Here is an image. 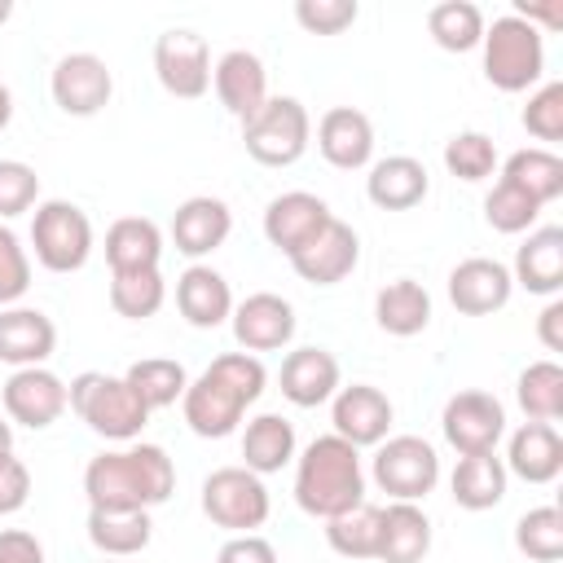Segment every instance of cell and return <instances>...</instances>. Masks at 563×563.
Listing matches in <instances>:
<instances>
[{
    "label": "cell",
    "instance_id": "cell-21",
    "mask_svg": "<svg viewBox=\"0 0 563 563\" xmlns=\"http://www.w3.org/2000/svg\"><path fill=\"white\" fill-rule=\"evenodd\" d=\"M229 229H233V211H229V202H220V198H211V194L185 198V202L176 207V216H172V242H176V251L189 255V260H202V255H211L216 246H224Z\"/></svg>",
    "mask_w": 563,
    "mask_h": 563
},
{
    "label": "cell",
    "instance_id": "cell-53",
    "mask_svg": "<svg viewBox=\"0 0 563 563\" xmlns=\"http://www.w3.org/2000/svg\"><path fill=\"white\" fill-rule=\"evenodd\" d=\"M13 453V427H9V418H0V457H9Z\"/></svg>",
    "mask_w": 563,
    "mask_h": 563
},
{
    "label": "cell",
    "instance_id": "cell-43",
    "mask_svg": "<svg viewBox=\"0 0 563 563\" xmlns=\"http://www.w3.org/2000/svg\"><path fill=\"white\" fill-rule=\"evenodd\" d=\"M40 198V176L22 158H0V220L31 211Z\"/></svg>",
    "mask_w": 563,
    "mask_h": 563
},
{
    "label": "cell",
    "instance_id": "cell-24",
    "mask_svg": "<svg viewBox=\"0 0 563 563\" xmlns=\"http://www.w3.org/2000/svg\"><path fill=\"white\" fill-rule=\"evenodd\" d=\"M176 308L189 325L198 330H216L220 321L233 317V290L229 282L207 268V264H189L180 277H176Z\"/></svg>",
    "mask_w": 563,
    "mask_h": 563
},
{
    "label": "cell",
    "instance_id": "cell-5",
    "mask_svg": "<svg viewBox=\"0 0 563 563\" xmlns=\"http://www.w3.org/2000/svg\"><path fill=\"white\" fill-rule=\"evenodd\" d=\"M479 44H484V75L501 92H523V88H532L545 75L541 31L528 26L515 13L493 18V26H484V40Z\"/></svg>",
    "mask_w": 563,
    "mask_h": 563
},
{
    "label": "cell",
    "instance_id": "cell-25",
    "mask_svg": "<svg viewBox=\"0 0 563 563\" xmlns=\"http://www.w3.org/2000/svg\"><path fill=\"white\" fill-rule=\"evenodd\" d=\"M431 550V519L413 501H391L378 510V563H422Z\"/></svg>",
    "mask_w": 563,
    "mask_h": 563
},
{
    "label": "cell",
    "instance_id": "cell-9",
    "mask_svg": "<svg viewBox=\"0 0 563 563\" xmlns=\"http://www.w3.org/2000/svg\"><path fill=\"white\" fill-rule=\"evenodd\" d=\"M440 479V457L422 435H391L374 453V484L391 501H418L435 488Z\"/></svg>",
    "mask_w": 563,
    "mask_h": 563
},
{
    "label": "cell",
    "instance_id": "cell-12",
    "mask_svg": "<svg viewBox=\"0 0 563 563\" xmlns=\"http://www.w3.org/2000/svg\"><path fill=\"white\" fill-rule=\"evenodd\" d=\"M440 427H444V440L471 457V453H493L501 431H506V409L497 396L488 391H457L444 400V413H440Z\"/></svg>",
    "mask_w": 563,
    "mask_h": 563
},
{
    "label": "cell",
    "instance_id": "cell-40",
    "mask_svg": "<svg viewBox=\"0 0 563 563\" xmlns=\"http://www.w3.org/2000/svg\"><path fill=\"white\" fill-rule=\"evenodd\" d=\"M515 545L532 563H559L563 559V510L559 506H537L515 523Z\"/></svg>",
    "mask_w": 563,
    "mask_h": 563
},
{
    "label": "cell",
    "instance_id": "cell-52",
    "mask_svg": "<svg viewBox=\"0 0 563 563\" xmlns=\"http://www.w3.org/2000/svg\"><path fill=\"white\" fill-rule=\"evenodd\" d=\"M9 119H13V97H9V88L0 84V132L9 128Z\"/></svg>",
    "mask_w": 563,
    "mask_h": 563
},
{
    "label": "cell",
    "instance_id": "cell-45",
    "mask_svg": "<svg viewBox=\"0 0 563 563\" xmlns=\"http://www.w3.org/2000/svg\"><path fill=\"white\" fill-rule=\"evenodd\" d=\"M523 128L537 136V141H563V84H545L528 97L523 106Z\"/></svg>",
    "mask_w": 563,
    "mask_h": 563
},
{
    "label": "cell",
    "instance_id": "cell-22",
    "mask_svg": "<svg viewBox=\"0 0 563 563\" xmlns=\"http://www.w3.org/2000/svg\"><path fill=\"white\" fill-rule=\"evenodd\" d=\"M57 347V325L40 308H0V361L13 369L44 365Z\"/></svg>",
    "mask_w": 563,
    "mask_h": 563
},
{
    "label": "cell",
    "instance_id": "cell-14",
    "mask_svg": "<svg viewBox=\"0 0 563 563\" xmlns=\"http://www.w3.org/2000/svg\"><path fill=\"white\" fill-rule=\"evenodd\" d=\"M330 400H334L330 405V422H334L339 440H347L352 449L387 440V431H391V400L378 387L352 383V387H339Z\"/></svg>",
    "mask_w": 563,
    "mask_h": 563
},
{
    "label": "cell",
    "instance_id": "cell-7",
    "mask_svg": "<svg viewBox=\"0 0 563 563\" xmlns=\"http://www.w3.org/2000/svg\"><path fill=\"white\" fill-rule=\"evenodd\" d=\"M31 246H35V260L48 273H79L92 255V220L75 202L48 198V202L35 207Z\"/></svg>",
    "mask_w": 563,
    "mask_h": 563
},
{
    "label": "cell",
    "instance_id": "cell-27",
    "mask_svg": "<svg viewBox=\"0 0 563 563\" xmlns=\"http://www.w3.org/2000/svg\"><path fill=\"white\" fill-rule=\"evenodd\" d=\"M427 185H431L427 180V167L418 158H409V154H387L365 176V194L383 211H409V207H418L427 198Z\"/></svg>",
    "mask_w": 563,
    "mask_h": 563
},
{
    "label": "cell",
    "instance_id": "cell-26",
    "mask_svg": "<svg viewBox=\"0 0 563 563\" xmlns=\"http://www.w3.org/2000/svg\"><path fill=\"white\" fill-rule=\"evenodd\" d=\"M510 282H519L528 295H559L563 286V229L559 224L532 229L523 238V246L515 251Z\"/></svg>",
    "mask_w": 563,
    "mask_h": 563
},
{
    "label": "cell",
    "instance_id": "cell-47",
    "mask_svg": "<svg viewBox=\"0 0 563 563\" xmlns=\"http://www.w3.org/2000/svg\"><path fill=\"white\" fill-rule=\"evenodd\" d=\"M31 497V471L13 453L0 457V515H18Z\"/></svg>",
    "mask_w": 563,
    "mask_h": 563
},
{
    "label": "cell",
    "instance_id": "cell-46",
    "mask_svg": "<svg viewBox=\"0 0 563 563\" xmlns=\"http://www.w3.org/2000/svg\"><path fill=\"white\" fill-rule=\"evenodd\" d=\"M356 0H299L295 4V22L308 35H339L356 22Z\"/></svg>",
    "mask_w": 563,
    "mask_h": 563
},
{
    "label": "cell",
    "instance_id": "cell-1",
    "mask_svg": "<svg viewBox=\"0 0 563 563\" xmlns=\"http://www.w3.org/2000/svg\"><path fill=\"white\" fill-rule=\"evenodd\" d=\"M268 383V369L260 365V356L251 352H224L216 356L180 396V409H185V422L194 435L202 440H224L238 431L246 405L260 400Z\"/></svg>",
    "mask_w": 563,
    "mask_h": 563
},
{
    "label": "cell",
    "instance_id": "cell-33",
    "mask_svg": "<svg viewBox=\"0 0 563 563\" xmlns=\"http://www.w3.org/2000/svg\"><path fill=\"white\" fill-rule=\"evenodd\" d=\"M242 457H246V471H255V475L282 471L295 457V427L282 413L251 418L246 422V435H242Z\"/></svg>",
    "mask_w": 563,
    "mask_h": 563
},
{
    "label": "cell",
    "instance_id": "cell-32",
    "mask_svg": "<svg viewBox=\"0 0 563 563\" xmlns=\"http://www.w3.org/2000/svg\"><path fill=\"white\" fill-rule=\"evenodd\" d=\"M449 484L462 510H493L506 497V462L497 453H471L457 462Z\"/></svg>",
    "mask_w": 563,
    "mask_h": 563
},
{
    "label": "cell",
    "instance_id": "cell-20",
    "mask_svg": "<svg viewBox=\"0 0 563 563\" xmlns=\"http://www.w3.org/2000/svg\"><path fill=\"white\" fill-rule=\"evenodd\" d=\"M317 150H321V158L330 167L356 172V167H365L374 158V123L352 106H334L317 123Z\"/></svg>",
    "mask_w": 563,
    "mask_h": 563
},
{
    "label": "cell",
    "instance_id": "cell-2",
    "mask_svg": "<svg viewBox=\"0 0 563 563\" xmlns=\"http://www.w3.org/2000/svg\"><path fill=\"white\" fill-rule=\"evenodd\" d=\"M176 488V466L158 444H132L97 453L84 471V493L92 510H150Z\"/></svg>",
    "mask_w": 563,
    "mask_h": 563
},
{
    "label": "cell",
    "instance_id": "cell-39",
    "mask_svg": "<svg viewBox=\"0 0 563 563\" xmlns=\"http://www.w3.org/2000/svg\"><path fill=\"white\" fill-rule=\"evenodd\" d=\"M325 541L334 554L343 559H374V545H378V506H352L334 519H325Z\"/></svg>",
    "mask_w": 563,
    "mask_h": 563
},
{
    "label": "cell",
    "instance_id": "cell-4",
    "mask_svg": "<svg viewBox=\"0 0 563 563\" xmlns=\"http://www.w3.org/2000/svg\"><path fill=\"white\" fill-rule=\"evenodd\" d=\"M70 409L106 440H136L141 427L150 422V409L141 405V396L128 387V378L114 374H97L84 369L79 378H70Z\"/></svg>",
    "mask_w": 563,
    "mask_h": 563
},
{
    "label": "cell",
    "instance_id": "cell-15",
    "mask_svg": "<svg viewBox=\"0 0 563 563\" xmlns=\"http://www.w3.org/2000/svg\"><path fill=\"white\" fill-rule=\"evenodd\" d=\"M330 207L317 198V194H303V189H290V194H277L264 211V238L290 260L295 251H303L325 224H330Z\"/></svg>",
    "mask_w": 563,
    "mask_h": 563
},
{
    "label": "cell",
    "instance_id": "cell-17",
    "mask_svg": "<svg viewBox=\"0 0 563 563\" xmlns=\"http://www.w3.org/2000/svg\"><path fill=\"white\" fill-rule=\"evenodd\" d=\"M229 321H233V339L242 352H277L295 334V308L273 290L246 295Z\"/></svg>",
    "mask_w": 563,
    "mask_h": 563
},
{
    "label": "cell",
    "instance_id": "cell-38",
    "mask_svg": "<svg viewBox=\"0 0 563 563\" xmlns=\"http://www.w3.org/2000/svg\"><path fill=\"white\" fill-rule=\"evenodd\" d=\"M167 299V286H163V273L158 268H145V273H110V308L128 321H145L163 308Z\"/></svg>",
    "mask_w": 563,
    "mask_h": 563
},
{
    "label": "cell",
    "instance_id": "cell-55",
    "mask_svg": "<svg viewBox=\"0 0 563 563\" xmlns=\"http://www.w3.org/2000/svg\"><path fill=\"white\" fill-rule=\"evenodd\" d=\"M106 563H123V559H106Z\"/></svg>",
    "mask_w": 563,
    "mask_h": 563
},
{
    "label": "cell",
    "instance_id": "cell-49",
    "mask_svg": "<svg viewBox=\"0 0 563 563\" xmlns=\"http://www.w3.org/2000/svg\"><path fill=\"white\" fill-rule=\"evenodd\" d=\"M0 563H44V545L22 528H4L0 532Z\"/></svg>",
    "mask_w": 563,
    "mask_h": 563
},
{
    "label": "cell",
    "instance_id": "cell-35",
    "mask_svg": "<svg viewBox=\"0 0 563 563\" xmlns=\"http://www.w3.org/2000/svg\"><path fill=\"white\" fill-rule=\"evenodd\" d=\"M123 378H128V387L141 396V405H145L150 413L176 405V400L185 396V387H189L185 365H180V361H167V356H145V361L128 365Z\"/></svg>",
    "mask_w": 563,
    "mask_h": 563
},
{
    "label": "cell",
    "instance_id": "cell-30",
    "mask_svg": "<svg viewBox=\"0 0 563 563\" xmlns=\"http://www.w3.org/2000/svg\"><path fill=\"white\" fill-rule=\"evenodd\" d=\"M374 321L396 334V339H413L431 325V295L422 290V282L413 277H400V282H387L378 295H374Z\"/></svg>",
    "mask_w": 563,
    "mask_h": 563
},
{
    "label": "cell",
    "instance_id": "cell-34",
    "mask_svg": "<svg viewBox=\"0 0 563 563\" xmlns=\"http://www.w3.org/2000/svg\"><path fill=\"white\" fill-rule=\"evenodd\" d=\"M501 180L519 185L528 198H537L545 207L563 194V158L554 150H515L501 167Z\"/></svg>",
    "mask_w": 563,
    "mask_h": 563
},
{
    "label": "cell",
    "instance_id": "cell-18",
    "mask_svg": "<svg viewBox=\"0 0 563 563\" xmlns=\"http://www.w3.org/2000/svg\"><path fill=\"white\" fill-rule=\"evenodd\" d=\"M356 260H361V238H356V229L343 224V220H330L303 251L290 255V268H295L303 282H312V286H334V282H343V277L356 268Z\"/></svg>",
    "mask_w": 563,
    "mask_h": 563
},
{
    "label": "cell",
    "instance_id": "cell-29",
    "mask_svg": "<svg viewBox=\"0 0 563 563\" xmlns=\"http://www.w3.org/2000/svg\"><path fill=\"white\" fill-rule=\"evenodd\" d=\"M163 260V233L145 216H123L106 229V264L110 273H145Z\"/></svg>",
    "mask_w": 563,
    "mask_h": 563
},
{
    "label": "cell",
    "instance_id": "cell-41",
    "mask_svg": "<svg viewBox=\"0 0 563 563\" xmlns=\"http://www.w3.org/2000/svg\"><path fill=\"white\" fill-rule=\"evenodd\" d=\"M537 216H541V202L537 198H528L519 185H510V180H497L493 189H488V198H484V220L497 229V233H528L532 224H537Z\"/></svg>",
    "mask_w": 563,
    "mask_h": 563
},
{
    "label": "cell",
    "instance_id": "cell-16",
    "mask_svg": "<svg viewBox=\"0 0 563 563\" xmlns=\"http://www.w3.org/2000/svg\"><path fill=\"white\" fill-rule=\"evenodd\" d=\"M510 290H515L510 268L501 260H488V255H471L449 273V299L466 317H488V312L506 308Z\"/></svg>",
    "mask_w": 563,
    "mask_h": 563
},
{
    "label": "cell",
    "instance_id": "cell-3",
    "mask_svg": "<svg viewBox=\"0 0 563 563\" xmlns=\"http://www.w3.org/2000/svg\"><path fill=\"white\" fill-rule=\"evenodd\" d=\"M295 501L303 515L312 519H334L352 506L365 501V471H361V453L339 440L334 431L330 435H317L299 466H295Z\"/></svg>",
    "mask_w": 563,
    "mask_h": 563
},
{
    "label": "cell",
    "instance_id": "cell-23",
    "mask_svg": "<svg viewBox=\"0 0 563 563\" xmlns=\"http://www.w3.org/2000/svg\"><path fill=\"white\" fill-rule=\"evenodd\" d=\"M339 391V361L325 347H295L282 361V396L299 409H317Z\"/></svg>",
    "mask_w": 563,
    "mask_h": 563
},
{
    "label": "cell",
    "instance_id": "cell-42",
    "mask_svg": "<svg viewBox=\"0 0 563 563\" xmlns=\"http://www.w3.org/2000/svg\"><path fill=\"white\" fill-rule=\"evenodd\" d=\"M444 167L457 176V180H488L493 167H497V145L493 136L484 132H457L444 141Z\"/></svg>",
    "mask_w": 563,
    "mask_h": 563
},
{
    "label": "cell",
    "instance_id": "cell-37",
    "mask_svg": "<svg viewBox=\"0 0 563 563\" xmlns=\"http://www.w3.org/2000/svg\"><path fill=\"white\" fill-rule=\"evenodd\" d=\"M515 400L532 422L563 418V369L554 361H532L515 383Z\"/></svg>",
    "mask_w": 563,
    "mask_h": 563
},
{
    "label": "cell",
    "instance_id": "cell-54",
    "mask_svg": "<svg viewBox=\"0 0 563 563\" xmlns=\"http://www.w3.org/2000/svg\"><path fill=\"white\" fill-rule=\"evenodd\" d=\"M9 13H13V4H9V0H0V22H9Z\"/></svg>",
    "mask_w": 563,
    "mask_h": 563
},
{
    "label": "cell",
    "instance_id": "cell-44",
    "mask_svg": "<svg viewBox=\"0 0 563 563\" xmlns=\"http://www.w3.org/2000/svg\"><path fill=\"white\" fill-rule=\"evenodd\" d=\"M31 290V260L26 246L18 242V233L9 224H0V308L18 303Z\"/></svg>",
    "mask_w": 563,
    "mask_h": 563
},
{
    "label": "cell",
    "instance_id": "cell-36",
    "mask_svg": "<svg viewBox=\"0 0 563 563\" xmlns=\"http://www.w3.org/2000/svg\"><path fill=\"white\" fill-rule=\"evenodd\" d=\"M427 31L444 53H471L484 40V13L471 0H444L427 13Z\"/></svg>",
    "mask_w": 563,
    "mask_h": 563
},
{
    "label": "cell",
    "instance_id": "cell-19",
    "mask_svg": "<svg viewBox=\"0 0 563 563\" xmlns=\"http://www.w3.org/2000/svg\"><path fill=\"white\" fill-rule=\"evenodd\" d=\"M211 84H216V97L220 106L233 114V119H251L264 101H268V70L255 53L246 48H229L216 66H211Z\"/></svg>",
    "mask_w": 563,
    "mask_h": 563
},
{
    "label": "cell",
    "instance_id": "cell-10",
    "mask_svg": "<svg viewBox=\"0 0 563 563\" xmlns=\"http://www.w3.org/2000/svg\"><path fill=\"white\" fill-rule=\"evenodd\" d=\"M154 75L180 101L202 97L211 88V48H207V40L198 31H185V26L163 31L154 40Z\"/></svg>",
    "mask_w": 563,
    "mask_h": 563
},
{
    "label": "cell",
    "instance_id": "cell-13",
    "mask_svg": "<svg viewBox=\"0 0 563 563\" xmlns=\"http://www.w3.org/2000/svg\"><path fill=\"white\" fill-rule=\"evenodd\" d=\"M66 409H70V391H66V383L53 369L31 365V369H13L9 374V383H4V413H9V422L44 431Z\"/></svg>",
    "mask_w": 563,
    "mask_h": 563
},
{
    "label": "cell",
    "instance_id": "cell-51",
    "mask_svg": "<svg viewBox=\"0 0 563 563\" xmlns=\"http://www.w3.org/2000/svg\"><path fill=\"white\" fill-rule=\"evenodd\" d=\"M515 18H523L528 26H550V31H559L563 26V4H528V0H519L515 4Z\"/></svg>",
    "mask_w": 563,
    "mask_h": 563
},
{
    "label": "cell",
    "instance_id": "cell-11",
    "mask_svg": "<svg viewBox=\"0 0 563 563\" xmlns=\"http://www.w3.org/2000/svg\"><path fill=\"white\" fill-rule=\"evenodd\" d=\"M53 101L62 114L70 119H92L110 106V92H114V75L110 66L97 57V53H66L57 66H53Z\"/></svg>",
    "mask_w": 563,
    "mask_h": 563
},
{
    "label": "cell",
    "instance_id": "cell-6",
    "mask_svg": "<svg viewBox=\"0 0 563 563\" xmlns=\"http://www.w3.org/2000/svg\"><path fill=\"white\" fill-rule=\"evenodd\" d=\"M312 136V119L303 110V101L295 97H268L246 123H242V141L246 154L264 167H290L303 158Z\"/></svg>",
    "mask_w": 563,
    "mask_h": 563
},
{
    "label": "cell",
    "instance_id": "cell-50",
    "mask_svg": "<svg viewBox=\"0 0 563 563\" xmlns=\"http://www.w3.org/2000/svg\"><path fill=\"white\" fill-rule=\"evenodd\" d=\"M537 334L550 352H563V299H550L537 317Z\"/></svg>",
    "mask_w": 563,
    "mask_h": 563
},
{
    "label": "cell",
    "instance_id": "cell-48",
    "mask_svg": "<svg viewBox=\"0 0 563 563\" xmlns=\"http://www.w3.org/2000/svg\"><path fill=\"white\" fill-rule=\"evenodd\" d=\"M216 563H277V550L255 532H238L233 541L220 545Z\"/></svg>",
    "mask_w": 563,
    "mask_h": 563
},
{
    "label": "cell",
    "instance_id": "cell-8",
    "mask_svg": "<svg viewBox=\"0 0 563 563\" xmlns=\"http://www.w3.org/2000/svg\"><path fill=\"white\" fill-rule=\"evenodd\" d=\"M202 515L216 528L251 532L268 519V488L246 466H220L202 479Z\"/></svg>",
    "mask_w": 563,
    "mask_h": 563
},
{
    "label": "cell",
    "instance_id": "cell-28",
    "mask_svg": "<svg viewBox=\"0 0 563 563\" xmlns=\"http://www.w3.org/2000/svg\"><path fill=\"white\" fill-rule=\"evenodd\" d=\"M506 471H515L519 479L528 484H550L559 479L563 471V440L550 422H523L515 435H510V449H506Z\"/></svg>",
    "mask_w": 563,
    "mask_h": 563
},
{
    "label": "cell",
    "instance_id": "cell-31",
    "mask_svg": "<svg viewBox=\"0 0 563 563\" xmlns=\"http://www.w3.org/2000/svg\"><path fill=\"white\" fill-rule=\"evenodd\" d=\"M150 510H88V541L106 559H132L150 545Z\"/></svg>",
    "mask_w": 563,
    "mask_h": 563
}]
</instances>
